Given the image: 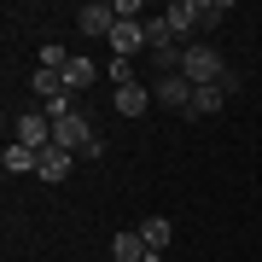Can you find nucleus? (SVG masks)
<instances>
[{
	"label": "nucleus",
	"mask_w": 262,
	"mask_h": 262,
	"mask_svg": "<svg viewBox=\"0 0 262 262\" xmlns=\"http://www.w3.org/2000/svg\"><path fill=\"white\" fill-rule=\"evenodd\" d=\"M99 262H111V256H99Z\"/></svg>",
	"instance_id": "20"
},
{
	"label": "nucleus",
	"mask_w": 262,
	"mask_h": 262,
	"mask_svg": "<svg viewBox=\"0 0 262 262\" xmlns=\"http://www.w3.org/2000/svg\"><path fill=\"white\" fill-rule=\"evenodd\" d=\"M70 169H76V151H64V146H47V151H41V169H35V175L41 181H53V187H58V181H70Z\"/></svg>",
	"instance_id": "7"
},
{
	"label": "nucleus",
	"mask_w": 262,
	"mask_h": 262,
	"mask_svg": "<svg viewBox=\"0 0 262 262\" xmlns=\"http://www.w3.org/2000/svg\"><path fill=\"white\" fill-rule=\"evenodd\" d=\"M111 262H146L151 251H146V239H140V227H122V233L111 239V251H105Z\"/></svg>",
	"instance_id": "9"
},
{
	"label": "nucleus",
	"mask_w": 262,
	"mask_h": 262,
	"mask_svg": "<svg viewBox=\"0 0 262 262\" xmlns=\"http://www.w3.org/2000/svg\"><path fill=\"white\" fill-rule=\"evenodd\" d=\"M94 82H99V64H94V58H70V64H64V88H70V94H88Z\"/></svg>",
	"instance_id": "11"
},
{
	"label": "nucleus",
	"mask_w": 262,
	"mask_h": 262,
	"mask_svg": "<svg viewBox=\"0 0 262 262\" xmlns=\"http://www.w3.org/2000/svg\"><path fill=\"white\" fill-rule=\"evenodd\" d=\"M140 47H146V18H140V24H122V18H117V29H111V53H117V58H134Z\"/></svg>",
	"instance_id": "8"
},
{
	"label": "nucleus",
	"mask_w": 262,
	"mask_h": 262,
	"mask_svg": "<svg viewBox=\"0 0 262 262\" xmlns=\"http://www.w3.org/2000/svg\"><path fill=\"white\" fill-rule=\"evenodd\" d=\"M151 99L158 105H169V111H181L187 117V105H192V82L181 70H169V76H158V88H151Z\"/></svg>",
	"instance_id": "4"
},
{
	"label": "nucleus",
	"mask_w": 262,
	"mask_h": 262,
	"mask_svg": "<svg viewBox=\"0 0 262 262\" xmlns=\"http://www.w3.org/2000/svg\"><path fill=\"white\" fill-rule=\"evenodd\" d=\"M70 58H76V53H64L58 41H47V47H41V70H64Z\"/></svg>",
	"instance_id": "18"
},
{
	"label": "nucleus",
	"mask_w": 262,
	"mask_h": 262,
	"mask_svg": "<svg viewBox=\"0 0 262 262\" xmlns=\"http://www.w3.org/2000/svg\"><path fill=\"white\" fill-rule=\"evenodd\" d=\"M163 18H169V29H175V35L192 47V35H198V0H169Z\"/></svg>",
	"instance_id": "6"
},
{
	"label": "nucleus",
	"mask_w": 262,
	"mask_h": 262,
	"mask_svg": "<svg viewBox=\"0 0 262 262\" xmlns=\"http://www.w3.org/2000/svg\"><path fill=\"white\" fill-rule=\"evenodd\" d=\"M35 94L58 105V99H70V88H64V70H35Z\"/></svg>",
	"instance_id": "16"
},
{
	"label": "nucleus",
	"mask_w": 262,
	"mask_h": 262,
	"mask_svg": "<svg viewBox=\"0 0 262 262\" xmlns=\"http://www.w3.org/2000/svg\"><path fill=\"white\" fill-rule=\"evenodd\" d=\"M140 239H146V251H169V239H175V222H169V215H146L140 222Z\"/></svg>",
	"instance_id": "10"
},
{
	"label": "nucleus",
	"mask_w": 262,
	"mask_h": 262,
	"mask_svg": "<svg viewBox=\"0 0 262 262\" xmlns=\"http://www.w3.org/2000/svg\"><path fill=\"white\" fill-rule=\"evenodd\" d=\"M18 140H24L29 151H47V146H53V117H47V111H24V117H18Z\"/></svg>",
	"instance_id": "5"
},
{
	"label": "nucleus",
	"mask_w": 262,
	"mask_h": 262,
	"mask_svg": "<svg viewBox=\"0 0 262 262\" xmlns=\"http://www.w3.org/2000/svg\"><path fill=\"white\" fill-rule=\"evenodd\" d=\"M0 163H6V175H29V169H41V151H29L24 140H12L0 151Z\"/></svg>",
	"instance_id": "13"
},
{
	"label": "nucleus",
	"mask_w": 262,
	"mask_h": 262,
	"mask_svg": "<svg viewBox=\"0 0 262 262\" xmlns=\"http://www.w3.org/2000/svg\"><path fill=\"white\" fill-rule=\"evenodd\" d=\"M146 105H151V88H140V82H134V88H117V111L122 117H146Z\"/></svg>",
	"instance_id": "15"
},
{
	"label": "nucleus",
	"mask_w": 262,
	"mask_h": 262,
	"mask_svg": "<svg viewBox=\"0 0 262 262\" xmlns=\"http://www.w3.org/2000/svg\"><path fill=\"white\" fill-rule=\"evenodd\" d=\"M227 105V88L215 82V88H192V105H187V117H215Z\"/></svg>",
	"instance_id": "12"
},
{
	"label": "nucleus",
	"mask_w": 262,
	"mask_h": 262,
	"mask_svg": "<svg viewBox=\"0 0 262 262\" xmlns=\"http://www.w3.org/2000/svg\"><path fill=\"white\" fill-rule=\"evenodd\" d=\"M105 76H111L117 88H134V64H128V58H111V64H105Z\"/></svg>",
	"instance_id": "19"
},
{
	"label": "nucleus",
	"mask_w": 262,
	"mask_h": 262,
	"mask_svg": "<svg viewBox=\"0 0 262 262\" xmlns=\"http://www.w3.org/2000/svg\"><path fill=\"white\" fill-rule=\"evenodd\" d=\"M76 29H82V35H105V41H111V29H117V6H111V0H88V6L76 12Z\"/></svg>",
	"instance_id": "3"
},
{
	"label": "nucleus",
	"mask_w": 262,
	"mask_h": 262,
	"mask_svg": "<svg viewBox=\"0 0 262 262\" xmlns=\"http://www.w3.org/2000/svg\"><path fill=\"white\" fill-rule=\"evenodd\" d=\"M146 47H151V53H163V47H187V41H181L175 29H169V18L158 12V18H146Z\"/></svg>",
	"instance_id": "14"
},
{
	"label": "nucleus",
	"mask_w": 262,
	"mask_h": 262,
	"mask_svg": "<svg viewBox=\"0 0 262 262\" xmlns=\"http://www.w3.org/2000/svg\"><path fill=\"white\" fill-rule=\"evenodd\" d=\"M181 76H187L192 88H215V82L227 76V58L215 53L210 41H192V47H187V58H181Z\"/></svg>",
	"instance_id": "1"
},
{
	"label": "nucleus",
	"mask_w": 262,
	"mask_h": 262,
	"mask_svg": "<svg viewBox=\"0 0 262 262\" xmlns=\"http://www.w3.org/2000/svg\"><path fill=\"white\" fill-rule=\"evenodd\" d=\"M227 18V0H198V29H215Z\"/></svg>",
	"instance_id": "17"
},
{
	"label": "nucleus",
	"mask_w": 262,
	"mask_h": 262,
	"mask_svg": "<svg viewBox=\"0 0 262 262\" xmlns=\"http://www.w3.org/2000/svg\"><path fill=\"white\" fill-rule=\"evenodd\" d=\"M53 140L64 146V151H76V158H82L88 140H94V122H88L82 111H64V117H53Z\"/></svg>",
	"instance_id": "2"
}]
</instances>
